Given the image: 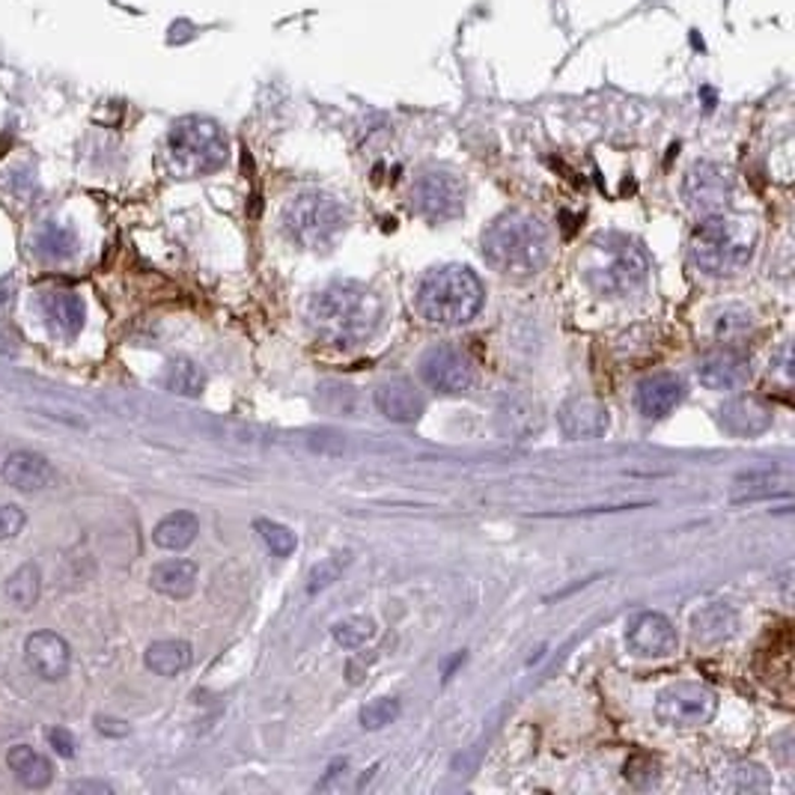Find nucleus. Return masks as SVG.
I'll list each match as a JSON object with an SVG mask.
<instances>
[{
    "label": "nucleus",
    "mask_w": 795,
    "mask_h": 795,
    "mask_svg": "<svg viewBox=\"0 0 795 795\" xmlns=\"http://www.w3.org/2000/svg\"><path fill=\"white\" fill-rule=\"evenodd\" d=\"M384 304L355 280H337L319 289L307 304V325L328 346H357L379 331Z\"/></svg>",
    "instance_id": "1"
},
{
    "label": "nucleus",
    "mask_w": 795,
    "mask_h": 795,
    "mask_svg": "<svg viewBox=\"0 0 795 795\" xmlns=\"http://www.w3.org/2000/svg\"><path fill=\"white\" fill-rule=\"evenodd\" d=\"M480 248H483V260L497 275L525 280L542 272V265L548 263L552 239L540 218H533L528 212H507L489 224Z\"/></svg>",
    "instance_id": "2"
},
{
    "label": "nucleus",
    "mask_w": 795,
    "mask_h": 795,
    "mask_svg": "<svg viewBox=\"0 0 795 795\" xmlns=\"http://www.w3.org/2000/svg\"><path fill=\"white\" fill-rule=\"evenodd\" d=\"M485 289L465 265L432 268L417 287V311L432 325H465L483 311Z\"/></svg>",
    "instance_id": "3"
},
{
    "label": "nucleus",
    "mask_w": 795,
    "mask_h": 795,
    "mask_svg": "<svg viewBox=\"0 0 795 795\" xmlns=\"http://www.w3.org/2000/svg\"><path fill=\"white\" fill-rule=\"evenodd\" d=\"M581 272L593 292H600L605 299H620L644 283L649 275V256L632 239L608 232L590 242Z\"/></svg>",
    "instance_id": "4"
},
{
    "label": "nucleus",
    "mask_w": 795,
    "mask_h": 795,
    "mask_svg": "<svg viewBox=\"0 0 795 795\" xmlns=\"http://www.w3.org/2000/svg\"><path fill=\"white\" fill-rule=\"evenodd\" d=\"M757 236L750 230L748 220L724 218V215H709V218L692 232L689 254L692 263L709 277L736 275L745 268L754 254Z\"/></svg>",
    "instance_id": "5"
},
{
    "label": "nucleus",
    "mask_w": 795,
    "mask_h": 795,
    "mask_svg": "<svg viewBox=\"0 0 795 795\" xmlns=\"http://www.w3.org/2000/svg\"><path fill=\"white\" fill-rule=\"evenodd\" d=\"M227 162V135L203 116L179 119L167 135V167L179 179H194L220 171Z\"/></svg>",
    "instance_id": "6"
},
{
    "label": "nucleus",
    "mask_w": 795,
    "mask_h": 795,
    "mask_svg": "<svg viewBox=\"0 0 795 795\" xmlns=\"http://www.w3.org/2000/svg\"><path fill=\"white\" fill-rule=\"evenodd\" d=\"M283 230L307 251H328L337 236L346 230V209L323 191H304L283 209Z\"/></svg>",
    "instance_id": "7"
},
{
    "label": "nucleus",
    "mask_w": 795,
    "mask_h": 795,
    "mask_svg": "<svg viewBox=\"0 0 795 795\" xmlns=\"http://www.w3.org/2000/svg\"><path fill=\"white\" fill-rule=\"evenodd\" d=\"M715 712H718V694L701 682H677L658 694L656 701L658 721L680 730L709 724Z\"/></svg>",
    "instance_id": "8"
},
{
    "label": "nucleus",
    "mask_w": 795,
    "mask_h": 795,
    "mask_svg": "<svg viewBox=\"0 0 795 795\" xmlns=\"http://www.w3.org/2000/svg\"><path fill=\"white\" fill-rule=\"evenodd\" d=\"M412 206L427 220H450L465 209V182L450 171H424L412 185Z\"/></svg>",
    "instance_id": "9"
},
{
    "label": "nucleus",
    "mask_w": 795,
    "mask_h": 795,
    "mask_svg": "<svg viewBox=\"0 0 795 795\" xmlns=\"http://www.w3.org/2000/svg\"><path fill=\"white\" fill-rule=\"evenodd\" d=\"M420 379L439 393L468 391L474 381L471 357L456 346H432L420 357Z\"/></svg>",
    "instance_id": "10"
},
{
    "label": "nucleus",
    "mask_w": 795,
    "mask_h": 795,
    "mask_svg": "<svg viewBox=\"0 0 795 795\" xmlns=\"http://www.w3.org/2000/svg\"><path fill=\"white\" fill-rule=\"evenodd\" d=\"M733 182L718 164H694L685 176V200L701 215H721L730 206Z\"/></svg>",
    "instance_id": "11"
},
{
    "label": "nucleus",
    "mask_w": 795,
    "mask_h": 795,
    "mask_svg": "<svg viewBox=\"0 0 795 795\" xmlns=\"http://www.w3.org/2000/svg\"><path fill=\"white\" fill-rule=\"evenodd\" d=\"M626 644H629V649H632L634 656L665 658L670 656V653H677L680 638H677V629H673V622H670L665 614L644 611L629 620Z\"/></svg>",
    "instance_id": "12"
},
{
    "label": "nucleus",
    "mask_w": 795,
    "mask_h": 795,
    "mask_svg": "<svg viewBox=\"0 0 795 795\" xmlns=\"http://www.w3.org/2000/svg\"><path fill=\"white\" fill-rule=\"evenodd\" d=\"M697 379L712 391H736L750 379V357L739 349L721 346L697 357Z\"/></svg>",
    "instance_id": "13"
},
{
    "label": "nucleus",
    "mask_w": 795,
    "mask_h": 795,
    "mask_svg": "<svg viewBox=\"0 0 795 795\" xmlns=\"http://www.w3.org/2000/svg\"><path fill=\"white\" fill-rule=\"evenodd\" d=\"M39 313L46 316L48 328L54 331L63 340H72V337L81 335L84 323H87V304L78 292L72 289H46L39 292Z\"/></svg>",
    "instance_id": "14"
},
{
    "label": "nucleus",
    "mask_w": 795,
    "mask_h": 795,
    "mask_svg": "<svg viewBox=\"0 0 795 795\" xmlns=\"http://www.w3.org/2000/svg\"><path fill=\"white\" fill-rule=\"evenodd\" d=\"M24 658L36 677L46 682H60L72 668L70 644L58 632H34L24 644Z\"/></svg>",
    "instance_id": "15"
},
{
    "label": "nucleus",
    "mask_w": 795,
    "mask_h": 795,
    "mask_svg": "<svg viewBox=\"0 0 795 795\" xmlns=\"http://www.w3.org/2000/svg\"><path fill=\"white\" fill-rule=\"evenodd\" d=\"M772 405L760 400V396H736V400L721 405L718 424H721L724 432L736 436V439H754V436H762L766 429L772 427Z\"/></svg>",
    "instance_id": "16"
},
{
    "label": "nucleus",
    "mask_w": 795,
    "mask_h": 795,
    "mask_svg": "<svg viewBox=\"0 0 795 795\" xmlns=\"http://www.w3.org/2000/svg\"><path fill=\"white\" fill-rule=\"evenodd\" d=\"M557 420H560V429H564L566 439L572 441H590L605 436L608 429V408L593 400V396H572L560 405L557 412Z\"/></svg>",
    "instance_id": "17"
},
{
    "label": "nucleus",
    "mask_w": 795,
    "mask_h": 795,
    "mask_svg": "<svg viewBox=\"0 0 795 795\" xmlns=\"http://www.w3.org/2000/svg\"><path fill=\"white\" fill-rule=\"evenodd\" d=\"M682 400H685V381L680 376H673V373L646 376V379L638 381V391H634L638 412L649 417V420L668 417Z\"/></svg>",
    "instance_id": "18"
},
{
    "label": "nucleus",
    "mask_w": 795,
    "mask_h": 795,
    "mask_svg": "<svg viewBox=\"0 0 795 795\" xmlns=\"http://www.w3.org/2000/svg\"><path fill=\"white\" fill-rule=\"evenodd\" d=\"M376 408L393 424H415L424 415V393L417 391L415 381L388 379L376 388Z\"/></svg>",
    "instance_id": "19"
},
{
    "label": "nucleus",
    "mask_w": 795,
    "mask_h": 795,
    "mask_svg": "<svg viewBox=\"0 0 795 795\" xmlns=\"http://www.w3.org/2000/svg\"><path fill=\"white\" fill-rule=\"evenodd\" d=\"M3 483L18 489V492H39L51 483V462L46 456H39L34 450H15L3 462Z\"/></svg>",
    "instance_id": "20"
},
{
    "label": "nucleus",
    "mask_w": 795,
    "mask_h": 795,
    "mask_svg": "<svg viewBox=\"0 0 795 795\" xmlns=\"http://www.w3.org/2000/svg\"><path fill=\"white\" fill-rule=\"evenodd\" d=\"M150 584L155 593H162L167 600H188L197 588V564L182 560V557L155 564L150 572Z\"/></svg>",
    "instance_id": "21"
},
{
    "label": "nucleus",
    "mask_w": 795,
    "mask_h": 795,
    "mask_svg": "<svg viewBox=\"0 0 795 795\" xmlns=\"http://www.w3.org/2000/svg\"><path fill=\"white\" fill-rule=\"evenodd\" d=\"M790 485H793V480L786 471H750L733 480L730 497L736 504H748V501H760V497L786 495Z\"/></svg>",
    "instance_id": "22"
},
{
    "label": "nucleus",
    "mask_w": 795,
    "mask_h": 795,
    "mask_svg": "<svg viewBox=\"0 0 795 795\" xmlns=\"http://www.w3.org/2000/svg\"><path fill=\"white\" fill-rule=\"evenodd\" d=\"M7 762H10V769L18 778V784H24L27 790H46L54 781L51 760L42 757V754H36L30 745H12L10 754H7Z\"/></svg>",
    "instance_id": "23"
},
{
    "label": "nucleus",
    "mask_w": 795,
    "mask_h": 795,
    "mask_svg": "<svg viewBox=\"0 0 795 795\" xmlns=\"http://www.w3.org/2000/svg\"><path fill=\"white\" fill-rule=\"evenodd\" d=\"M736 626V611L730 605H724V602H712V605H706V608L694 614V641H701V644H721L727 638H733Z\"/></svg>",
    "instance_id": "24"
},
{
    "label": "nucleus",
    "mask_w": 795,
    "mask_h": 795,
    "mask_svg": "<svg viewBox=\"0 0 795 795\" xmlns=\"http://www.w3.org/2000/svg\"><path fill=\"white\" fill-rule=\"evenodd\" d=\"M197 533H200V519H197L194 513H188V509H176L171 516H164L155 530H152V540L159 548H167V552H182L188 548L191 542L197 540Z\"/></svg>",
    "instance_id": "25"
},
{
    "label": "nucleus",
    "mask_w": 795,
    "mask_h": 795,
    "mask_svg": "<svg viewBox=\"0 0 795 795\" xmlns=\"http://www.w3.org/2000/svg\"><path fill=\"white\" fill-rule=\"evenodd\" d=\"M501 427L513 439H530L542 429V408L528 396H513L501 408Z\"/></svg>",
    "instance_id": "26"
},
{
    "label": "nucleus",
    "mask_w": 795,
    "mask_h": 795,
    "mask_svg": "<svg viewBox=\"0 0 795 795\" xmlns=\"http://www.w3.org/2000/svg\"><path fill=\"white\" fill-rule=\"evenodd\" d=\"M191 658H194V653H191V644H185V641H155L147 649L143 661L159 677H176L191 665Z\"/></svg>",
    "instance_id": "27"
},
{
    "label": "nucleus",
    "mask_w": 795,
    "mask_h": 795,
    "mask_svg": "<svg viewBox=\"0 0 795 795\" xmlns=\"http://www.w3.org/2000/svg\"><path fill=\"white\" fill-rule=\"evenodd\" d=\"M39 593H42V576H39V566L36 564L18 566L10 576V581H7V600L15 608H22V611L34 608L39 602Z\"/></svg>",
    "instance_id": "28"
},
{
    "label": "nucleus",
    "mask_w": 795,
    "mask_h": 795,
    "mask_svg": "<svg viewBox=\"0 0 795 795\" xmlns=\"http://www.w3.org/2000/svg\"><path fill=\"white\" fill-rule=\"evenodd\" d=\"M34 248L42 260H54V263H60V260H70V256L78 251V239H75V232H72L70 227H63V224H46L42 230L36 232Z\"/></svg>",
    "instance_id": "29"
},
{
    "label": "nucleus",
    "mask_w": 795,
    "mask_h": 795,
    "mask_svg": "<svg viewBox=\"0 0 795 795\" xmlns=\"http://www.w3.org/2000/svg\"><path fill=\"white\" fill-rule=\"evenodd\" d=\"M167 391L179 393V396H200L203 388H206V376H203V369L197 367L194 361H188V357H176L171 361V367H167Z\"/></svg>",
    "instance_id": "30"
},
{
    "label": "nucleus",
    "mask_w": 795,
    "mask_h": 795,
    "mask_svg": "<svg viewBox=\"0 0 795 795\" xmlns=\"http://www.w3.org/2000/svg\"><path fill=\"white\" fill-rule=\"evenodd\" d=\"M335 641L343 649H357V646H364L367 641H373V634H376V622L369 620V617H346V620L335 622Z\"/></svg>",
    "instance_id": "31"
},
{
    "label": "nucleus",
    "mask_w": 795,
    "mask_h": 795,
    "mask_svg": "<svg viewBox=\"0 0 795 795\" xmlns=\"http://www.w3.org/2000/svg\"><path fill=\"white\" fill-rule=\"evenodd\" d=\"M256 533H260V540L265 542V548L275 554V557H289V554L295 552V533L283 525H277V521H268V519H260L256 521Z\"/></svg>",
    "instance_id": "32"
},
{
    "label": "nucleus",
    "mask_w": 795,
    "mask_h": 795,
    "mask_svg": "<svg viewBox=\"0 0 795 795\" xmlns=\"http://www.w3.org/2000/svg\"><path fill=\"white\" fill-rule=\"evenodd\" d=\"M400 718V701L393 697H379V701H369L361 709V727L364 730H381V727L393 724Z\"/></svg>",
    "instance_id": "33"
},
{
    "label": "nucleus",
    "mask_w": 795,
    "mask_h": 795,
    "mask_svg": "<svg viewBox=\"0 0 795 795\" xmlns=\"http://www.w3.org/2000/svg\"><path fill=\"white\" fill-rule=\"evenodd\" d=\"M346 564H349L346 554H335V557H328V560H323L319 566H313L311 576H307V590L316 593V590H325L328 584H335L337 578H340V572L346 569Z\"/></svg>",
    "instance_id": "34"
},
{
    "label": "nucleus",
    "mask_w": 795,
    "mask_h": 795,
    "mask_svg": "<svg viewBox=\"0 0 795 795\" xmlns=\"http://www.w3.org/2000/svg\"><path fill=\"white\" fill-rule=\"evenodd\" d=\"M622 774H626V781L634 786H653L658 781V762L653 757H646V754H634L632 760L622 766Z\"/></svg>",
    "instance_id": "35"
},
{
    "label": "nucleus",
    "mask_w": 795,
    "mask_h": 795,
    "mask_svg": "<svg viewBox=\"0 0 795 795\" xmlns=\"http://www.w3.org/2000/svg\"><path fill=\"white\" fill-rule=\"evenodd\" d=\"M733 781H736V790H742V793L745 790L754 793V790H766L769 786V774L757 762H739V766H733Z\"/></svg>",
    "instance_id": "36"
},
{
    "label": "nucleus",
    "mask_w": 795,
    "mask_h": 795,
    "mask_svg": "<svg viewBox=\"0 0 795 795\" xmlns=\"http://www.w3.org/2000/svg\"><path fill=\"white\" fill-rule=\"evenodd\" d=\"M24 525H27V516H24L22 507L0 504V540H15L24 530Z\"/></svg>",
    "instance_id": "37"
},
{
    "label": "nucleus",
    "mask_w": 795,
    "mask_h": 795,
    "mask_svg": "<svg viewBox=\"0 0 795 795\" xmlns=\"http://www.w3.org/2000/svg\"><path fill=\"white\" fill-rule=\"evenodd\" d=\"M46 736H48V745L58 750L60 757H75L78 742H75V736H72V730H66V727H51Z\"/></svg>",
    "instance_id": "38"
},
{
    "label": "nucleus",
    "mask_w": 795,
    "mask_h": 795,
    "mask_svg": "<svg viewBox=\"0 0 795 795\" xmlns=\"http://www.w3.org/2000/svg\"><path fill=\"white\" fill-rule=\"evenodd\" d=\"M96 730L104 733V736H126L128 724L116 721V718H104V715H99V718H96Z\"/></svg>",
    "instance_id": "39"
},
{
    "label": "nucleus",
    "mask_w": 795,
    "mask_h": 795,
    "mask_svg": "<svg viewBox=\"0 0 795 795\" xmlns=\"http://www.w3.org/2000/svg\"><path fill=\"white\" fill-rule=\"evenodd\" d=\"M72 793H111V786L99 784V781H78L70 786Z\"/></svg>",
    "instance_id": "40"
}]
</instances>
